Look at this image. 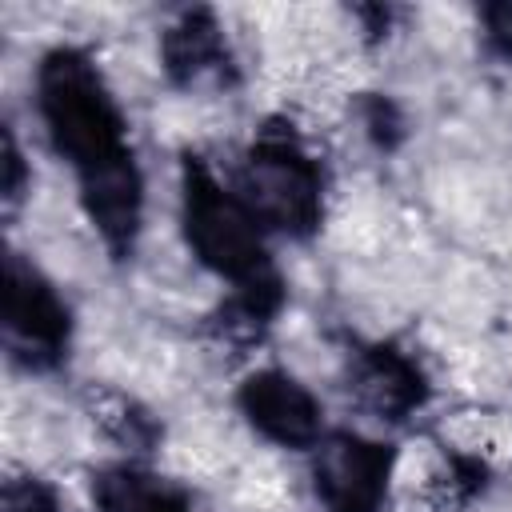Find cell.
<instances>
[{"instance_id": "cell-10", "label": "cell", "mask_w": 512, "mask_h": 512, "mask_svg": "<svg viewBox=\"0 0 512 512\" xmlns=\"http://www.w3.org/2000/svg\"><path fill=\"white\" fill-rule=\"evenodd\" d=\"M0 512H60L52 488H44L40 480L32 476H12L4 484V500H0Z\"/></svg>"}, {"instance_id": "cell-1", "label": "cell", "mask_w": 512, "mask_h": 512, "mask_svg": "<svg viewBox=\"0 0 512 512\" xmlns=\"http://www.w3.org/2000/svg\"><path fill=\"white\" fill-rule=\"evenodd\" d=\"M36 88L48 136L80 176V200L92 228L116 256L132 252L140 228V172L100 72L84 52L56 48L44 56Z\"/></svg>"}, {"instance_id": "cell-5", "label": "cell", "mask_w": 512, "mask_h": 512, "mask_svg": "<svg viewBox=\"0 0 512 512\" xmlns=\"http://www.w3.org/2000/svg\"><path fill=\"white\" fill-rule=\"evenodd\" d=\"M312 476L328 512H380L392 476V448L352 432H332L316 448Z\"/></svg>"}, {"instance_id": "cell-9", "label": "cell", "mask_w": 512, "mask_h": 512, "mask_svg": "<svg viewBox=\"0 0 512 512\" xmlns=\"http://www.w3.org/2000/svg\"><path fill=\"white\" fill-rule=\"evenodd\" d=\"M92 496L100 512H188V500L152 472L112 464L92 476Z\"/></svg>"}, {"instance_id": "cell-7", "label": "cell", "mask_w": 512, "mask_h": 512, "mask_svg": "<svg viewBox=\"0 0 512 512\" xmlns=\"http://www.w3.org/2000/svg\"><path fill=\"white\" fill-rule=\"evenodd\" d=\"M352 392L368 412H376L384 420H404L424 404L428 384H424V372L412 356H404L392 344H376V348H364L356 356Z\"/></svg>"}, {"instance_id": "cell-8", "label": "cell", "mask_w": 512, "mask_h": 512, "mask_svg": "<svg viewBox=\"0 0 512 512\" xmlns=\"http://www.w3.org/2000/svg\"><path fill=\"white\" fill-rule=\"evenodd\" d=\"M160 52H164V68L176 84H204V80H220L228 72L224 36H220L212 12H204V8L184 12L164 32Z\"/></svg>"}, {"instance_id": "cell-3", "label": "cell", "mask_w": 512, "mask_h": 512, "mask_svg": "<svg viewBox=\"0 0 512 512\" xmlns=\"http://www.w3.org/2000/svg\"><path fill=\"white\" fill-rule=\"evenodd\" d=\"M240 200L256 220L288 236H308L324 212L320 168L288 132H264L240 172Z\"/></svg>"}, {"instance_id": "cell-11", "label": "cell", "mask_w": 512, "mask_h": 512, "mask_svg": "<svg viewBox=\"0 0 512 512\" xmlns=\"http://www.w3.org/2000/svg\"><path fill=\"white\" fill-rule=\"evenodd\" d=\"M484 28H488L492 48L504 52V56H512V0L488 4V8H484Z\"/></svg>"}, {"instance_id": "cell-6", "label": "cell", "mask_w": 512, "mask_h": 512, "mask_svg": "<svg viewBox=\"0 0 512 512\" xmlns=\"http://www.w3.org/2000/svg\"><path fill=\"white\" fill-rule=\"evenodd\" d=\"M240 412L256 432L284 448H308L320 440V404L288 372H252L240 384Z\"/></svg>"}, {"instance_id": "cell-2", "label": "cell", "mask_w": 512, "mask_h": 512, "mask_svg": "<svg viewBox=\"0 0 512 512\" xmlns=\"http://www.w3.org/2000/svg\"><path fill=\"white\" fill-rule=\"evenodd\" d=\"M180 188H184V236L200 264L236 280L240 288L272 276L256 216L240 196L220 188V180L204 168V160L196 156L184 160Z\"/></svg>"}, {"instance_id": "cell-12", "label": "cell", "mask_w": 512, "mask_h": 512, "mask_svg": "<svg viewBox=\"0 0 512 512\" xmlns=\"http://www.w3.org/2000/svg\"><path fill=\"white\" fill-rule=\"evenodd\" d=\"M20 188H24V164H20L12 132H4V196H8V204H16Z\"/></svg>"}, {"instance_id": "cell-4", "label": "cell", "mask_w": 512, "mask_h": 512, "mask_svg": "<svg viewBox=\"0 0 512 512\" xmlns=\"http://www.w3.org/2000/svg\"><path fill=\"white\" fill-rule=\"evenodd\" d=\"M4 340L8 352L28 368H48L68 348V308L16 252L4 260Z\"/></svg>"}]
</instances>
